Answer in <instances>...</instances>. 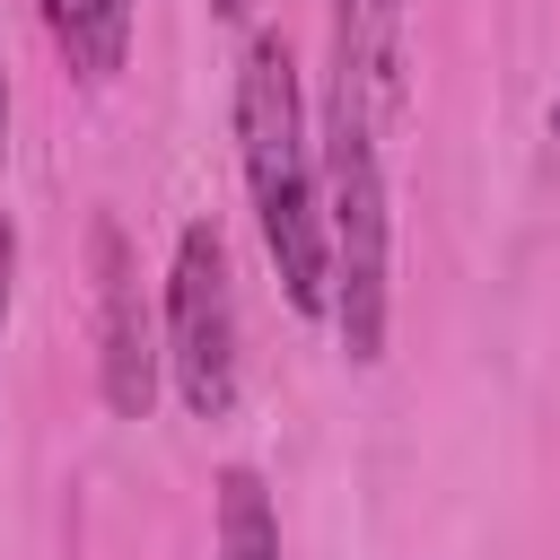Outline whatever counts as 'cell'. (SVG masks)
<instances>
[{
	"mask_svg": "<svg viewBox=\"0 0 560 560\" xmlns=\"http://www.w3.org/2000/svg\"><path fill=\"white\" fill-rule=\"evenodd\" d=\"M236 166L262 228V254L280 271L289 315H332V254H324V166L306 140V88L289 61V35H245L236 61Z\"/></svg>",
	"mask_w": 560,
	"mask_h": 560,
	"instance_id": "cell-1",
	"label": "cell"
},
{
	"mask_svg": "<svg viewBox=\"0 0 560 560\" xmlns=\"http://www.w3.org/2000/svg\"><path fill=\"white\" fill-rule=\"evenodd\" d=\"M324 254H332V332L350 368L385 359V315H394V210H385V149L368 105L332 96L324 114Z\"/></svg>",
	"mask_w": 560,
	"mask_h": 560,
	"instance_id": "cell-2",
	"label": "cell"
},
{
	"mask_svg": "<svg viewBox=\"0 0 560 560\" xmlns=\"http://www.w3.org/2000/svg\"><path fill=\"white\" fill-rule=\"evenodd\" d=\"M166 376L192 420L236 411V280H228V236L219 219H184L175 262H166Z\"/></svg>",
	"mask_w": 560,
	"mask_h": 560,
	"instance_id": "cell-3",
	"label": "cell"
},
{
	"mask_svg": "<svg viewBox=\"0 0 560 560\" xmlns=\"http://www.w3.org/2000/svg\"><path fill=\"white\" fill-rule=\"evenodd\" d=\"M88 245H96V394L114 420H149L166 385V306H149L122 219H96Z\"/></svg>",
	"mask_w": 560,
	"mask_h": 560,
	"instance_id": "cell-4",
	"label": "cell"
},
{
	"mask_svg": "<svg viewBox=\"0 0 560 560\" xmlns=\"http://www.w3.org/2000/svg\"><path fill=\"white\" fill-rule=\"evenodd\" d=\"M402 70H411V0H332V96L368 105V122H394Z\"/></svg>",
	"mask_w": 560,
	"mask_h": 560,
	"instance_id": "cell-5",
	"label": "cell"
},
{
	"mask_svg": "<svg viewBox=\"0 0 560 560\" xmlns=\"http://www.w3.org/2000/svg\"><path fill=\"white\" fill-rule=\"evenodd\" d=\"M35 18H44V35H52V52L70 61V79H79V88H105V79L131 61V18H140V0H35Z\"/></svg>",
	"mask_w": 560,
	"mask_h": 560,
	"instance_id": "cell-6",
	"label": "cell"
},
{
	"mask_svg": "<svg viewBox=\"0 0 560 560\" xmlns=\"http://www.w3.org/2000/svg\"><path fill=\"white\" fill-rule=\"evenodd\" d=\"M219 560H280V516L254 464L219 472Z\"/></svg>",
	"mask_w": 560,
	"mask_h": 560,
	"instance_id": "cell-7",
	"label": "cell"
},
{
	"mask_svg": "<svg viewBox=\"0 0 560 560\" xmlns=\"http://www.w3.org/2000/svg\"><path fill=\"white\" fill-rule=\"evenodd\" d=\"M9 289H18V228L0 210V332H9Z\"/></svg>",
	"mask_w": 560,
	"mask_h": 560,
	"instance_id": "cell-8",
	"label": "cell"
},
{
	"mask_svg": "<svg viewBox=\"0 0 560 560\" xmlns=\"http://www.w3.org/2000/svg\"><path fill=\"white\" fill-rule=\"evenodd\" d=\"M0 166H9V52H0Z\"/></svg>",
	"mask_w": 560,
	"mask_h": 560,
	"instance_id": "cell-9",
	"label": "cell"
},
{
	"mask_svg": "<svg viewBox=\"0 0 560 560\" xmlns=\"http://www.w3.org/2000/svg\"><path fill=\"white\" fill-rule=\"evenodd\" d=\"M254 9H262V0H210V18H228V26H245Z\"/></svg>",
	"mask_w": 560,
	"mask_h": 560,
	"instance_id": "cell-10",
	"label": "cell"
},
{
	"mask_svg": "<svg viewBox=\"0 0 560 560\" xmlns=\"http://www.w3.org/2000/svg\"><path fill=\"white\" fill-rule=\"evenodd\" d=\"M551 140H560V96H551Z\"/></svg>",
	"mask_w": 560,
	"mask_h": 560,
	"instance_id": "cell-11",
	"label": "cell"
}]
</instances>
